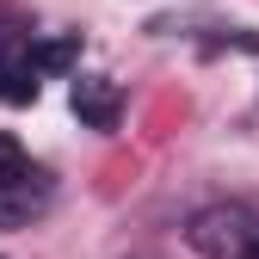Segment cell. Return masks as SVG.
I'll list each match as a JSON object with an SVG mask.
<instances>
[{"label":"cell","instance_id":"cell-1","mask_svg":"<svg viewBox=\"0 0 259 259\" xmlns=\"http://www.w3.org/2000/svg\"><path fill=\"white\" fill-rule=\"evenodd\" d=\"M185 241L204 259H259V210L253 204H204L185 222Z\"/></svg>","mask_w":259,"mask_h":259},{"label":"cell","instance_id":"cell-2","mask_svg":"<svg viewBox=\"0 0 259 259\" xmlns=\"http://www.w3.org/2000/svg\"><path fill=\"white\" fill-rule=\"evenodd\" d=\"M56 198V179L44 167H13V173H0V229H31Z\"/></svg>","mask_w":259,"mask_h":259},{"label":"cell","instance_id":"cell-3","mask_svg":"<svg viewBox=\"0 0 259 259\" xmlns=\"http://www.w3.org/2000/svg\"><path fill=\"white\" fill-rule=\"evenodd\" d=\"M37 80H44V56L31 37H0V105H31L37 99Z\"/></svg>","mask_w":259,"mask_h":259},{"label":"cell","instance_id":"cell-4","mask_svg":"<svg viewBox=\"0 0 259 259\" xmlns=\"http://www.w3.org/2000/svg\"><path fill=\"white\" fill-rule=\"evenodd\" d=\"M74 117L87 123V130H117V111H123V93L105 80V74H80L74 80Z\"/></svg>","mask_w":259,"mask_h":259},{"label":"cell","instance_id":"cell-5","mask_svg":"<svg viewBox=\"0 0 259 259\" xmlns=\"http://www.w3.org/2000/svg\"><path fill=\"white\" fill-rule=\"evenodd\" d=\"M37 56H44V74H62V68L74 62V37H62V44H44Z\"/></svg>","mask_w":259,"mask_h":259},{"label":"cell","instance_id":"cell-6","mask_svg":"<svg viewBox=\"0 0 259 259\" xmlns=\"http://www.w3.org/2000/svg\"><path fill=\"white\" fill-rule=\"evenodd\" d=\"M13 167H25V148L13 136H0V173H13Z\"/></svg>","mask_w":259,"mask_h":259}]
</instances>
